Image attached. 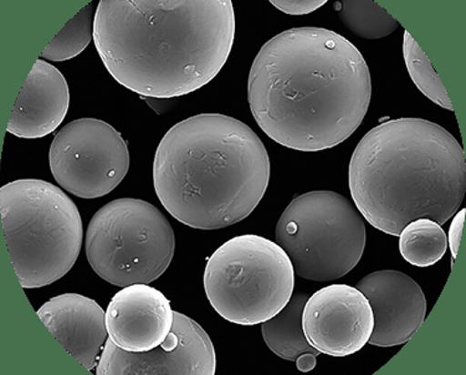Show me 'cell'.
<instances>
[{
  "mask_svg": "<svg viewBox=\"0 0 466 375\" xmlns=\"http://www.w3.org/2000/svg\"><path fill=\"white\" fill-rule=\"evenodd\" d=\"M370 95L365 57L345 37L322 28L290 29L268 40L248 80L258 127L300 152L325 151L351 137Z\"/></svg>",
  "mask_w": 466,
  "mask_h": 375,
  "instance_id": "cell-1",
  "label": "cell"
},
{
  "mask_svg": "<svg viewBox=\"0 0 466 375\" xmlns=\"http://www.w3.org/2000/svg\"><path fill=\"white\" fill-rule=\"evenodd\" d=\"M234 36L230 0H101L95 15V46L111 76L158 100L209 84Z\"/></svg>",
  "mask_w": 466,
  "mask_h": 375,
  "instance_id": "cell-2",
  "label": "cell"
},
{
  "mask_svg": "<svg viewBox=\"0 0 466 375\" xmlns=\"http://www.w3.org/2000/svg\"><path fill=\"white\" fill-rule=\"evenodd\" d=\"M268 180L264 143L249 126L224 115L194 116L173 126L153 162L159 202L193 229H223L247 219Z\"/></svg>",
  "mask_w": 466,
  "mask_h": 375,
  "instance_id": "cell-3",
  "label": "cell"
},
{
  "mask_svg": "<svg viewBox=\"0 0 466 375\" xmlns=\"http://www.w3.org/2000/svg\"><path fill=\"white\" fill-rule=\"evenodd\" d=\"M349 179L357 210L383 233L400 237L423 218L444 225L464 200V148L427 119H390L360 139Z\"/></svg>",
  "mask_w": 466,
  "mask_h": 375,
  "instance_id": "cell-4",
  "label": "cell"
},
{
  "mask_svg": "<svg viewBox=\"0 0 466 375\" xmlns=\"http://www.w3.org/2000/svg\"><path fill=\"white\" fill-rule=\"evenodd\" d=\"M0 214L23 289L46 288L73 269L83 245V220L60 188L40 179L5 184L0 189Z\"/></svg>",
  "mask_w": 466,
  "mask_h": 375,
  "instance_id": "cell-5",
  "label": "cell"
},
{
  "mask_svg": "<svg viewBox=\"0 0 466 375\" xmlns=\"http://www.w3.org/2000/svg\"><path fill=\"white\" fill-rule=\"evenodd\" d=\"M204 289L218 315L240 326L261 325L288 305L295 270L287 252L258 235L230 238L207 261Z\"/></svg>",
  "mask_w": 466,
  "mask_h": 375,
  "instance_id": "cell-6",
  "label": "cell"
},
{
  "mask_svg": "<svg viewBox=\"0 0 466 375\" xmlns=\"http://www.w3.org/2000/svg\"><path fill=\"white\" fill-rule=\"evenodd\" d=\"M86 257L108 284H151L175 257L176 237L162 211L145 200H114L95 214L86 233Z\"/></svg>",
  "mask_w": 466,
  "mask_h": 375,
  "instance_id": "cell-7",
  "label": "cell"
},
{
  "mask_svg": "<svg viewBox=\"0 0 466 375\" xmlns=\"http://www.w3.org/2000/svg\"><path fill=\"white\" fill-rule=\"evenodd\" d=\"M277 244L295 274L316 282L343 278L356 268L366 248V227L352 203L335 192L295 198L277 225Z\"/></svg>",
  "mask_w": 466,
  "mask_h": 375,
  "instance_id": "cell-8",
  "label": "cell"
},
{
  "mask_svg": "<svg viewBox=\"0 0 466 375\" xmlns=\"http://www.w3.org/2000/svg\"><path fill=\"white\" fill-rule=\"evenodd\" d=\"M49 165L66 192L96 199L125 179L129 168L127 143L101 119H76L57 132L51 143Z\"/></svg>",
  "mask_w": 466,
  "mask_h": 375,
  "instance_id": "cell-9",
  "label": "cell"
},
{
  "mask_svg": "<svg viewBox=\"0 0 466 375\" xmlns=\"http://www.w3.org/2000/svg\"><path fill=\"white\" fill-rule=\"evenodd\" d=\"M216 370V350L208 334L188 316L175 312L168 337L148 352H126L108 339L96 374L214 375Z\"/></svg>",
  "mask_w": 466,
  "mask_h": 375,
  "instance_id": "cell-10",
  "label": "cell"
},
{
  "mask_svg": "<svg viewBox=\"0 0 466 375\" xmlns=\"http://www.w3.org/2000/svg\"><path fill=\"white\" fill-rule=\"evenodd\" d=\"M374 317L369 299L349 285H331L309 296L302 311L306 340L329 357H349L369 343Z\"/></svg>",
  "mask_w": 466,
  "mask_h": 375,
  "instance_id": "cell-11",
  "label": "cell"
},
{
  "mask_svg": "<svg viewBox=\"0 0 466 375\" xmlns=\"http://www.w3.org/2000/svg\"><path fill=\"white\" fill-rule=\"evenodd\" d=\"M356 289L372 307L374 327L369 340L370 346H402L423 326L427 299L420 286L403 272H373L360 279Z\"/></svg>",
  "mask_w": 466,
  "mask_h": 375,
  "instance_id": "cell-12",
  "label": "cell"
},
{
  "mask_svg": "<svg viewBox=\"0 0 466 375\" xmlns=\"http://www.w3.org/2000/svg\"><path fill=\"white\" fill-rule=\"evenodd\" d=\"M175 322L171 302L146 284L126 286L106 309L108 339L122 350L148 352L165 342Z\"/></svg>",
  "mask_w": 466,
  "mask_h": 375,
  "instance_id": "cell-13",
  "label": "cell"
},
{
  "mask_svg": "<svg viewBox=\"0 0 466 375\" xmlns=\"http://www.w3.org/2000/svg\"><path fill=\"white\" fill-rule=\"evenodd\" d=\"M61 347L87 370L97 367L108 340L106 313L94 299L65 293L36 312Z\"/></svg>",
  "mask_w": 466,
  "mask_h": 375,
  "instance_id": "cell-14",
  "label": "cell"
},
{
  "mask_svg": "<svg viewBox=\"0 0 466 375\" xmlns=\"http://www.w3.org/2000/svg\"><path fill=\"white\" fill-rule=\"evenodd\" d=\"M69 105V86L64 75L39 59L19 92L6 132L25 139L46 137L63 124Z\"/></svg>",
  "mask_w": 466,
  "mask_h": 375,
  "instance_id": "cell-15",
  "label": "cell"
},
{
  "mask_svg": "<svg viewBox=\"0 0 466 375\" xmlns=\"http://www.w3.org/2000/svg\"><path fill=\"white\" fill-rule=\"evenodd\" d=\"M309 298L308 293H296L277 316L261 323L268 350L282 360L296 361L305 353L319 357V350L308 342L302 329V311Z\"/></svg>",
  "mask_w": 466,
  "mask_h": 375,
  "instance_id": "cell-16",
  "label": "cell"
},
{
  "mask_svg": "<svg viewBox=\"0 0 466 375\" xmlns=\"http://www.w3.org/2000/svg\"><path fill=\"white\" fill-rule=\"evenodd\" d=\"M448 248L447 234L435 221H411L400 234V251L404 260L417 268H430L443 258Z\"/></svg>",
  "mask_w": 466,
  "mask_h": 375,
  "instance_id": "cell-17",
  "label": "cell"
},
{
  "mask_svg": "<svg viewBox=\"0 0 466 375\" xmlns=\"http://www.w3.org/2000/svg\"><path fill=\"white\" fill-rule=\"evenodd\" d=\"M343 25L363 39L379 40L396 32L400 23L379 3L343 0L335 5Z\"/></svg>",
  "mask_w": 466,
  "mask_h": 375,
  "instance_id": "cell-18",
  "label": "cell"
},
{
  "mask_svg": "<svg viewBox=\"0 0 466 375\" xmlns=\"http://www.w3.org/2000/svg\"><path fill=\"white\" fill-rule=\"evenodd\" d=\"M94 15H96V13L94 3L90 2L73 19L65 24L61 32L44 49L40 56L42 59L66 61L83 53L94 39Z\"/></svg>",
  "mask_w": 466,
  "mask_h": 375,
  "instance_id": "cell-19",
  "label": "cell"
},
{
  "mask_svg": "<svg viewBox=\"0 0 466 375\" xmlns=\"http://www.w3.org/2000/svg\"><path fill=\"white\" fill-rule=\"evenodd\" d=\"M403 54L408 73H410L413 83L416 84L418 90L423 92L425 96L433 101L434 104L441 106V108L454 111L448 92L445 90L437 71L434 70L433 65L425 56L420 44L408 32L404 33Z\"/></svg>",
  "mask_w": 466,
  "mask_h": 375,
  "instance_id": "cell-20",
  "label": "cell"
},
{
  "mask_svg": "<svg viewBox=\"0 0 466 375\" xmlns=\"http://www.w3.org/2000/svg\"><path fill=\"white\" fill-rule=\"evenodd\" d=\"M326 0H273L271 5L289 15H305L326 5Z\"/></svg>",
  "mask_w": 466,
  "mask_h": 375,
  "instance_id": "cell-21",
  "label": "cell"
},
{
  "mask_svg": "<svg viewBox=\"0 0 466 375\" xmlns=\"http://www.w3.org/2000/svg\"><path fill=\"white\" fill-rule=\"evenodd\" d=\"M465 209L459 211L454 219H452L451 230H449V237H447L449 247H451L452 260H455V258L458 257L459 248H461L462 231H464L465 225Z\"/></svg>",
  "mask_w": 466,
  "mask_h": 375,
  "instance_id": "cell-22",
  "label": "cell"
},
{
  "mask_svg": "<svg viewBox=\"0 0 466 375\" xmlns=\"http://www.w3.org/2000/svg\"><path fill=\"white\" fill-rule=\"evenodd\" d=\"M316 357L318 356H315V354L311 353L302 354V356L296 360V367H298L299 370L304 371V373H306V371L315 370Z\"/></svg>",
  "mask_w": 466,
  "mask_h": 375,
  "instance_id": "cell-23",
  "label": "cell"
}]
</instances>
